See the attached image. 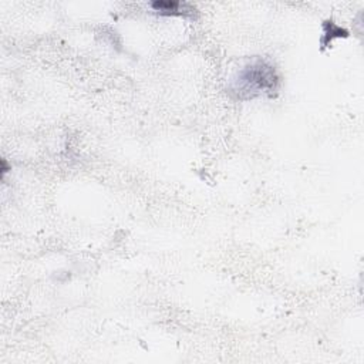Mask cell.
I'll use <instances>...</instances> for the list:
<instances>
[{
	"label": "cell",
	"instance_id": "1",
	"mask_svg": "<svg viewBox=\"0 0 364 364\" xmlns=\"http://www.w3.org/2000/svg\"><path fill=\"white\" fill-rule=\"evenodd\" d=\"M280 80L276 68L262 60L255 58L239 70L237 75L232 80L230 91L240 100L257 97L260 94L273 95L279 88Z\"/></svg>",
	"mask_w": 364,
	"mask_h": 364
},
{
	"label": "cell",
	"instance_id": "2",
	"mask_svg": "<svg viewBox=\"0 0 364 364\" xmlns=\"http://www.w3.org/2000/svg\"><path fill=\"white\" fill-rule=\"evenodd\" d=\"M151 6L154 10L159 11L162 14H191L193 11V9L189 4L175 1V0L154 1Z\"/></svg>",
	"mask_w": 364,
	"mask_h": 364
}]
</instances>
